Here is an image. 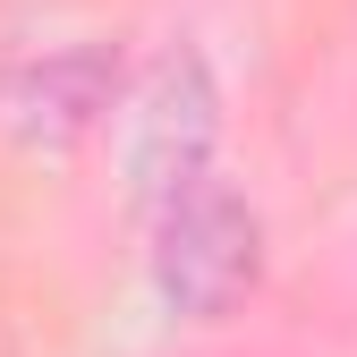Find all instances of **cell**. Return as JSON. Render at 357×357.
Segmentation results:
<instances>
[{
  "mask_svg": "<svg viewBox=\"0 0 357 357\" xmlns=\"http://www.w3.org/2000/svg\"><path fill=\"white\" fill-rule=\"evenodd\" d=\"M119 94V52L111 43H68V52H43L17 85H9V128L26 145H77Z\"/></svg>",
  "mask_w": 357,
  "mask_h": 357,
  "instance_id": "obj_3",
  "label": "cell"
},
{
  "mask_svg": "<svg viewBox=\"0 0 357 357\" xmlns=\"http://www.w3.org/2000/svg\"><path fill=\"white\" fill-rule=\"evenodd\" d=\"M255 281H264V221L221 170L153 204V289L170 315L221 324Z\"/></svg>",
  "mask_w": 357,
  "mask_h": 357,
  "instance_id": "obj_1",
  "label": "cell"
},
{
  "mask_svg": "<svg viewBox=\"0 0 357 357\" xmlns=\"http://www.w3.org/2000/svg\"><path fill=\"white\" fill-rule=\"evenodd\" d=\"M213 137H221V94H213V68L196 52H170L153 60L145 94H137V119H128V178L137 196H178L188 178L213 170Z\"/></svg>",
  "mask_w": 357,
  "mask_h": 357,
  "instance_id": "obj_2",
  "label": "cell"
}]
</instances>
